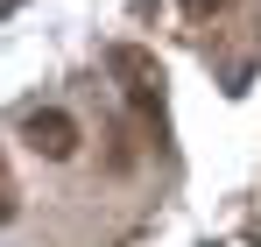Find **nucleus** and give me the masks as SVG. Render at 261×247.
<instances>
[{
  "label": "nucleus",
  "instance_id": "obj_5",
  "mask_svg": "<svg viewBox=\"0 0 261 247\" xmlns=\"http://www.w3.org/2000/svg\"><path fill=\"white\" fill-rule=\"evenodd\" d=\"M0 7H7V0H0Z\"/></svg>",
  "mask_w": 261,
  "mask_h": 247
},
{
  "label": "nucleus",
  "instance_id": "obj_3",
  "mask_svg": "<svg viewBox=\"0 0 261 247\" xmlns=\"http://www.w3.org/2000/svg\"><path fill=\"white\" fill-rule=\"evenodd\" d=\"M14 212H21V191H14V169L0 156V226H14Z\"/></svg>",
  "mask_w": 261,
  "mask_h": 247
},
{
  "label": "nucleus",
  "instance_id": "obj_1",
  "mask_svg": "<svg viewBox=\"0 0 261 247\" xmlns=\"http://www.w3.org/2000/svg\"><path fill=\"white\" fill-rule=\"evenodd\" d=\"M21 141H29L36 156H49V163H71L85 134H78V120H71L64 106H36V113L21 120Z\"/></svg>",
  "mask_w": 261,
  "mask_h": 247
},
{
  "label": "nucleus",
  "instance_id": "obj_4",
  "mask_svg": "<svg viewBox=\"0 0 261 247\" xmlns=\"http://www.w3.org/2000/svg\"><path fill=\"white\" fill-rule=\"evenodd\" d=\"M212 7H226V0H184V14H212Z\"/></svg>",
  "mask_w": 261,
  "mask_h": 247
},
{
  "label": "nucleus",
  "instance_id": "obj_2",
  "mask_svg": "<svg viewBox=\"0 0 261 247\" xmlns=\"http://www.w3.org/2000/svg\"><path fill=\"white\" fill-rule=\"evenodd\" d=\"M113 71L127 78V99L141 106V113H155V106H163V64H155L148 50H134V42H120V50H113Z\"/></svg>",
  "mask_w": 261,
  "mask_h": 247
}]
</instances>
